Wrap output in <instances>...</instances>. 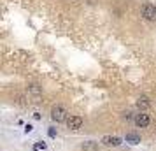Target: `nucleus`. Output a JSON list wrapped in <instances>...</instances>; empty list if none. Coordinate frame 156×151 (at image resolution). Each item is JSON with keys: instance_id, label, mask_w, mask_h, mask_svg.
Returning <instances> with one entry per match:
<instances>
[{"instance_id": "9", "label": "nucleus", "mask_w": 156, "mask_h": 151, "mask_svg": "<svg viewBox=\"0 0 156 151\" xmlns=\"http://www.w3.org/2000/svg\"><path fill=\"white\" fill-rule=\"evenodd\" d=\"M30 92H32L34 95H39L41 93V88L37 86V84H32V86H30Z\"/></svg>"}, {"instance_id": "10", "label": "nucleus", "mask_w": 156, "mask_h": 151, "mask_svg": "<svg viewBox=\"0 0 156 151\" xmlns=\"http://www.w3.org/2000/svg\"><path fill=\"white\" fill-rule=\"evenodd\" d=\"M34 148H35V149H41V148H42V149H44V148H46V144H44V142H37Z\"/></svg>"}, {"instance_id": "5", "label": "nucleus", "mask_w": 156, "mask_h": 151, "mask_svg": "<svg viewBox=\"0 0 156 151\" xmlns=\"http://www.w3.org/2000/svg\"><path fill=\"white\" fill-rule=\"evenodd\" d=\"M102 142L105 144V146H119L121 144V139L116 135H105L102 139Z\"/></svg>"}, {"instance_id": "8", "label": "nucleus", "mask_w": 156, "mask_h": 151, "mask_svg": "<svg viewBox=\"0 0 156 151\" xmlns=\"http://www.w3.org/2000/svg\"><path fill=\"white\" fill-rule=\"evenodd\" d=\"M137 106H139V109H147L149 107V102L146 97H140L139 100H137Z\"/></svg>"}, {"instance_id": "6", "label": "nucleus", "mask_w": 156, "mask_h": 151, "mask_svg": "<svg viewBox=\"0 0 156 151\" xmlns=\"http://www.w3.org/2000/svg\"><path fill=\"white\" fill-rule=\"evenodd\" d=\"M81 149L83 151H98V144L93 142V141H88V142H83Z\"/></svg>"}, {"instance_id": "7", "label": "nucleus", "mask_w": 156, "mask_h": 151, "mask_svg": "<svg viewBox=\"0 0 156 151\" xmlns=\"http://www.w3.org/2000/svg\"><path fill=\"white\" fill-rule=\"evenodd\" d=\"M126 142L139 144V142H140V135H139V134H135V132H130V134H126Z\"/></svg>"}, {"instance_id": "2", "label": "nucleus", "mask_w": 156, "mask_h": 151, "mask_svg": "<svg viewBox=\"0 0 156 151\" xmlns=\"http://www.w3.org/2000/svg\"><path fill=\"white\" fill-rule=\"evenodd\" d=\"M142 16L146 18V20H149V21H156V7L153 5V4H144L140 9Z\"/></svg>"}, {"instance_id": "4", "label": "nucleus", "mask_w": 156, "mask_h": 151, "mask_svg": "<svg viewBox=\"0 0 156 151\" xmlns=\"http://www.w3.org/2000/svg\"><path fill=\"white\" fill-rule=\"evenodd\" d=\"M149 121H151V120H149V116L144 114V113H139V114L135 116V125H137V127H140V128L147 127Z\"/></svg>"}, {"instance_id": "3", "label": "nucleus", "mask_w": 156, "mask_h": 151, "mask_svg": "<svg viewBox=\"0 0 156 151\" xmlns=\"http://www.w3.org/2000/svg\"><path fill=\"white\" fill-rule=\"evenodd\" d=\"M67 127L70 130H79L83 127V118H81V116H70V118L67 120Z\"/></svg>"}, {"instance_id": "1", "label": "nucleus", "mask_w": 156, "mask_h": 151, "mask_svg": "<svg viewBox=\"0 0 156 151\" xmlns=\"http://www.w3.org/2000/svg\"><path fill=\"white\" fill-rule=\"evenodd\" d=\"M51 118L56 123H62V121H65V120H69V118H67V113H65V109L62 107V106H55V107L51 109Z\"/></svg>"}]
</instances>
